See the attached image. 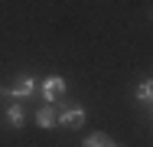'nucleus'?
<instances>
[{
    "label": "nucleus",
    "mask_w": 153,
    "mask_h": 147,
    "mask_svg": "<svg viewBox=\"0 0 153 147\" xmlns=\"http://www.w3.org/2000/svg\"><path fill=\"white\" fill-rule=\"evenodd\" d=\"M7 118H10V124H13V128H23V108H20V101L7 108Z\"/></svg>",
    "instance_id": "obj_6"
},
{
    "label": "nucleus",
    "mask_w": 153,
    "mask_h": 147,
    "mask_svg": "<svg viewBox=\"0 0 153 147\" xmlns=\"http://www.w3.org/2000/svg\"><path fill=\"white\" fill-rule=\"evenodd\" d=\"M59 124L62 128H82L85 124V111L82 108H59Z\"/></svg>",
    "instance_id": "obj_3"
},
{
    "label": "nucleus",
    "mask_w": 153,
    "mask_h": 147,
    "mask_svg": "<svg viewBox=\"0 0 153 147\" xmlns=\"http://www.w3.org/2000/svg\"><path fill=\"white\" fill-rule=\"evenodd\" d=\"M20 98L13 95V88H0V108H10V105H16Z\"/></svg>",
    "instance_id": "obj_7"
},
{
    "label": "nucleus",
    "mask_w": 153,
    "mask_h": 147,
    "mask_svg": "<svg viewBox=\"0 0 153 147\" xmlns=\"http://www.w3.org/2000/svg\"><path fill=\"white\" fill-rule=\"evenodd\" d=\"M36 124H39V128H56V124H59V105H56V101L42 105V108L36 111Z\"/></svg>",
    "instance_id": "obj_1"
},
{
    "label": "nucleus",
    "mask_w": 153,
    "mask_h": 147,
    "mask_svg": "<svg viewBox=\"0 0 153 147\" xmlns=\"http://www.w3.org/2000/svg\"><path fill=\"white\" fill-rule=\"evenodd\" d=\"M150 95H153V79H150V82H143V85L137 88V98H140V101H147Z\"/></svg>",
    "instance_id": "obj_8"
},
{
    "label": "nucleus",
    "mask_w": 153,
    "mask_h": 147,
    "mask_svg": "<svg viewBox=\"0 0 153 147\" xmlns=\"http://www.w3.org/2000/svg\"><path fill=\"white\" fill-rule=\"evenodd\" d=\"M111 147H114V144H111Z\"/></svg>",
    "instance_id": "obj_9"
},
{
    "label": "nucleus",
    "mask_w": 153,
    "mask_h": 147,
    "mask_svg": "<svg viewBox=\"0 0 153 147\" xmlns=\"http://www.w3.org/2000/svg\"><path fill=\"white\" fill-rule=\"evenodd\" d=\"M82 147H111V137L108 134H88Z\"/></svg>",
    "instance_id": "obj_5"
},
{
    "label": "nucleus",
    "mask_w": 153,
    "mask_h": 147,
    "mask_svg": "<svg viewBox=\"0 0 153 147\" xmlns=\"http://www.w3.org/2000/svg\"><path fill=\"white\" fill-rule=\"evenodd\" d=\"M42 95H46V101H59L62 95H65V79L49 75V79L42 82Z\"/></svg>",
    "instance_id": "obj_2"
},
{
    "label": "nucleus",
    "mask_w": 153,
    "mask_h": 147,
    "mask_svg": "<svg viewBox=\"0 0 153 147\" xmlns=\"http://www.w3.org/2000/svg\"><path fill=\"white\" fill-rule=\"evenodd\" d=\"M33 88H36V82H33L30 75H20V79H16V85H13V95L23 101V98H30V95H33Z\"/></svg>",
    "instance_id": "obj_4"
}]
</instances>
